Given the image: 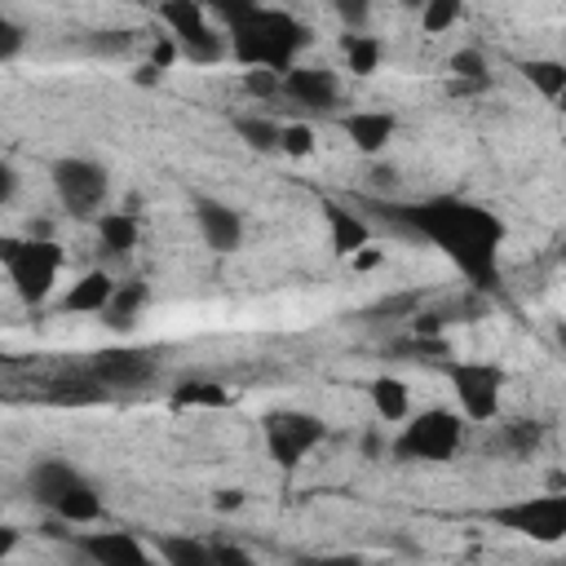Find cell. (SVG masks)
Returning <instances> with one entry per match:
<instances>
[{
    "label": "cell",
    "instance_id": "43",
    "mask_svg": "<svg viewBox=\"0 0 566 566\" xmlns=\"http://www.w3.org/2000/svg\"><path fill=\"white\" fill-rule=\"evenodd\" d=\"M553 336H557V345H562V354H566V318L557 323V332H553Z\"/></svg>",
    "mask_w": 566,
    "mask_h": 566
},
{
    "label": "cell",
    "instance_id": "29",
    "mask_svg": "<svg viewBox=\"0 0 566 566\" xmlns=\"http://www.w3.org/2000/svg\"><path fill=\"white\" fill-rule=\"evenodd\" d=\"M314 128L305 124V119H287L283 124V142H279V150L283 155H292V159H305V155H314Z\"/></svg>",
    "mask_w": 566,
    "mask_h": 566
},
{
    "label": "cell",
    "instance_id": "36",
    "mask_svg": "<svg viewBox=\"0 0 566 566\" xmlns=\"http://www.w3.org/2000/svg\"><path fill=\"white\" fill-rule=\"evenodd\" d=\"M296 566H367L358 553H323V557H301Z\"/></svg>",
    "mask_w": 566,
    "mask_h": 566
},
{
    "label": "cell",
    "instance_id": "30",
    "mask_svg": "<svg viewBox=\"0 0 566 566\" xmlns=\"http://www.w3.org/2000/svg\"><path fill=\"white\" fill-rule=\"evenodd\" d=\"M239 88H243L248 97H261V102H274V97H283V75H279V71H243V80H239Z\"/></svg>",
    "mask_w": 566,
    "mask_h": 566
},
{
    "label": "cell",
    "instance_id": "20",
    "mask_svg": "<svg viewBox=\"0 0 566 566\" xmlns=\"http://www.w3.org/2000/svg\"><path fill=\"white\" fill-rule=\"evenodd\" d=\"M150 548L159 557V566H217L212 544L195 539V535H172V531H155Z\"/></svg>",
    "mask_w": 566,
    "mask_h": 566
},
{
    "label": "cell",
    "instance_id": "11",
    "mask_svg": "<svg viewBox=\"0 0 566 566\" xmlns=\"http://www.w3.org/2000/svg\"><path fill=\"white\" fill-rule=\"evenodd\" d=\"M93 566H159L155 548L133 531H71L66 535Z\"/></svg>",
    "mask_w": 566,
    "mask_h": 566
},
{
    "label": "cell",
    "instance_id": "12",
    "mask_svg": "<svg viewBox=\"0 0 566 566\" xmlns=\"http://www.w3.org/2000/svg\"><path fill=\"white\" fill-rule=\"evenodd\" d=\"M283 102L310 111V115H327L340 106V75L332 66H310V62H296L287 75H283Z\"/></svg>",
    "mask_w": 566,
    "mask_h": 566
},
{
    "label": "cell",
    "instance_id": "21",
    "mask_svg": "<svg viewBox=\"0 0 566 566\" xmlns=\"http://www.w3.org/2000/svg\"><path fill=\"white\" fill-rule=\"evenodd\" d=\"M367 394H371V411H376L380 424H402V420H411V389H407V380H398V376H376Z\"/></svg>",
    "mask_w": 566,
    "mask_h": 566
},
{
    "label": "cell",
    "instance_id": "13",
    "mask_svg": "<svg viewBox=\"0 0 566 566\" xmlns=\"http://www.w3.org/2000/svg\"><path fill=\"white\" fill-rule=\"evenodd\" d=\"M195 226H199V234H203V243L212 252H234L243 243V217L230 203L212 199V195L195 199Z\"/></svg>",
    "mask_w": 566,
    "mask_h": 566
},
{
    "label": "cell",
    "instance_id": "37",
    "mask_svg": "<svg viewBox=\"0 0 566 566\" xmlns=\"http://www.w3.org/2000/svg\"><path fill=\"white\" fill-rule=\"evenodd\" d=\"M13 199H18V168L4 159V164H0V203L9 208Z\"/></svg>",
    "mask_w": 566,
    "mask_h": 566
},
{
    "label": "cell",
    "instance_id": "8",
    "mask_svg": "<svg viewBox=\"0 0 566 566\" xmlns=\"http://www.w3.org/2000/svg\"><path fill=\"white\" fill-rule=\"evenodd\" d=\"M261 438H265V451L279 469H296L323 438H327V424L314 416V411H301V407H274L261 416Z\"/></svg>",
    "mask_w": 566,
    "mask_h": 566
},
{
    "label": "cell",
    "instance_id": "22",
    "mask_svg": "<svg viewBox=\"0 0 566 566\" xmlns=\"http://www.w3.org/2000/svg\"><path fill=\"white\" fill-rule=\"evenodd\" d=\"M522 75H526V84L539 97H548V102H562L566 97V62H557V57H526L522 62Z\"/></svg>",
    "mask_w": 566,
    "mask_h": 566
},
{
    "label": "cell",
    "instance_id": "41",
    "mask_svg": "<svg viewBox=\"0 0 566 566\" xmlns=\"http://www.w3.org/2000/svg\"><path fill=\"white\" fill-rule=\"evenodd\" d=\"M159 75H164V71H159V66H150V62H142V66H137V71H133V84H155V80H159Z\"/></svg>",
    "mask_w": 566,
    "mask_h": 566
},
{
    "label": "cell",
    "instance_id": "3",
    "mask_svg": "<svg viewBox=\"0 0 566 566\" xmlns=\"http://www.w3.org/2000/svg\"><path fill=\"white\" fill-rule=\"evenodd\" d=\"M460 447H464V416L451 407H424L398 429L389 455L398 464H447Z\"/></svg>",
    "mask_w": 566,
    "mask_h": 566
},
{
    "label": "cell",
    "instance_id": "19",
    "mask_svg": "<svg viewBox=\"0 0 566 566\" xmlns=\"http://www.w3.org/2000/svg\"><path fill=\"white\" fill-rule=\"evenodd\" d=\"M80 478H84V473H80L75 464H66V460H35L31 473H27V486H31V500H35V504L53 509V504L71 491V482H80Z\"/></svg>",
    "mask_w": 566,
    "mask_h": 566
},
{
    "label": "cell",
    "instance_id": "6",
    "mask_svg": "<svg viewBox=\"0 0 566 566\" xmlns=\"http://www.w3.org/2000/svg\"><path fill=\"white\" fill-rule=\"evenodd\" d=\"M164 31L177 40L181 57L195 62V66H212V62H226L230 57V40H226V27H217V18H208L203 4L195 0H168L155 9Z\"/></svg>",
    "mask_w": 566,
    "mask_h": 566
},
{
    "label": "cell",
    "instance_id": "23",
    "mask_svg": "<svg viewBox=\"0 0 566 566\" xmlns=\"http://www.w3.org/2000/svg\"><path fill=\"white\" fill-rule=\"evenodd\" d=\"M340 53H345V66L354 75H376L380 71V40L367 35V31H345L340 35Z\"/></svg>",
    "mask_w": 566,
    "mask_h": 566
},
{
    "label": "cell",
    "instance_id": "35",
    "mask_svg": "<svg viewBox=\"0 0 566 566\" xmlns=\"http://www.w3.org/2000/svg\"><path fill=\"white\" fill-rule=\"evenodd\" d=\"M212 557H217V566H256L252 553H243L239 544H226V539L212 544Z\"/></svg>",
    "mask_w": 566,
    "mask_h": 566
},
{
    "label": "cell",
    "instance_id": "1",
    "mask_svg": "<svg viewBox=\"0 0 566 566\" xmlns=\"http://www.w3.org/2000/svg\"><path fill=\"white\" fill-rule=\"evenodd\" d=\"M389 212L402 230H411L416 239H429L473 287H491L500 279L504 226L482 203H469L460 195H433L420 203H394Z\"/></svg>",
    "mask_w": 566,
    "mask_h": 566
},
{
    "label": "cell",
    "instance_id": "28",
    "mask_svg": "<svg viewBox=\"0 0 566 566\" xmlns=\"http://www.w3.org/2000/svg\"><path fill=\"white\" fill-rule=\"evenodd\" d=\"M447 66H451V75H455L460 88H464V84H486V57H482L478 49H455Z\"/></svg>",
    "mask_w": 566,
    "mask_h": 566
},
{
    "label": "cell",
    "instance_id": "26",
    "mask_svg": "<svg viewBox=\"0 0 566 566\" xmlns=\"http://www.w3.org/2000/svg\"><path fill=\"white\" fill-rule=\"evenodd\" d=\"M230 389L217 380H186L172 389V407H226Z\"/></svg>",
    "mask_w": 566,
    "mask_h": 566
},
{
    "label": "cell",
    "instance_id": "7",
    "mask_svg": "<svg viewBox=\"0 0 566 566\" xmlns=\"http://www.w3.org/2000/svg\"><path fill=\"white\" fill-rule=\"evenodd\" d=\"M486 522L509 535H522L531 544H562L566 539V486L495 504V509H486Z\"/></svg>",
    "mask_w": 566,
    "mask_h": 566
},
{
    "label": "cell",
    "instance_id": "14",
    "mask_svg": "<svg viewBox=\"0 0 566 566\" xmlns=\"http://www.w3.org/2000/svg\"><path fill=\"white\" fill-rule=\"evenodd\" d=\"M340 133L349 137V146L358 155L371 159L394 142L398 119H394V111H349V115H340Z\"/></svg>",
    "mask_w": 566,
    "mask_h": 566
},
{
    "label": "cell",
    "instance_id": "15",
    "mask_svg": "<svg viewBox=\"0 0 566 566\" xmlns=\"http://www.w3.org/2000/svg\"><path fill=\"white\" fill-rule=\"evenodd\" d=\"M323 221H327V239H332V252L336 256H354L363 248H371V221L358 217L354 208L336 203V199H323Z\"/></svg>",
    "mask_w": 566,
    "mask_h": 566
},
{
    "label": "cell",
    "instance_id": "17",
    "mask_svg": "<svg viewBox=\"0 0 566 566\" xmlns=\"http://www.w3.org/2000/svg\"><path fill=\"white\" fill-rule=\"evenodd\" d=\"M137 239H142V221H137V212L106 208V212L97 217V248H102L106 261H128L133 248H137Z\"/></svg>",
    "mask_w": 566,
    "mask_h": 566
},
{
    "label": "cell",
    "instance_id": "2",
    "mask_svg": "<svg viewBox=\"0 0 566 566\" xmlns=\"http://www.w3.org/2000/svg\"><path fill=\"white\" fill-rule=\"evenodd\" d=\"M212 18L226 22L230 57L243 71H279V75H287L296 66V57L314 44V31L296 13H287V9H270V4H212Z\"/></svg>",
    "mask_w": 566,
    "mask_h": 566
},
{
    "label": "cell",
    "instance_id": "10",
    "mask_svg": "<svg viewBox=\"0 0 566 566\" xmlns=\"http://www.w3.org/2000/svg\"><path fill=\"white\" fill-rule=\"evenodd\" d=\"M84 376L97 389H146L159 376V358L150 349H137V345H111V349L88 354Z\"/></svg>",
    "mask_w": 566,
    "mask_h": 566
},
{
    "label": "cell",
    "instance_id": "33",
    "mask_svg": "<svg viewBox=\"0 0 566 566\" xmlns=\"http://www.w3.org/2000/svg\"><path fill=\"white\" fill-rule=\"evenodd\" d=\"M88 49L93 53H106V57H119L133 49V31H93L88 35Z\"/></svg>",
    "mask_w": 566,
    "mask_h": 566
},
{
    "label": "cell",
    "instance_id": "31",
    "mask_svg": "<svg viewBox=\"0 0 566 566\" xmlns=\"http://www.w3.org/2000/svg\"><path fill=\"white\" fill-rule=\"evenodd\" d=\"M22 44H27V27L0 9V62H13L22 53Z\"/></svg>",
    "mask_w": 566,
    "mask_h": 566
},
{
    "label": "cell",
    "instance_id": "4",
    "mask_svg": "<svg viewBox=\"0 0 566 566\" xmlns=\"http://www.w3.org/2000/svg\"><path fill=\"white\" fill-rule=\"evenodd\" d=\"M0 261H4V274H9V283H13V292H18L27 305L49 301V292L57 287L62 248H57L53 239H13V234H4V239H0Z\"/></svg>",
    "mask_w": 566,
    "mask_h": 566
},
{
    "label": "cell",
    "instance_id": "16",
    "mask_svg": "<svg viewBox=\"0 0 566 566\" xmlns=\"http://www.w3.org/2000/svg\"><path fill=\"white\" fill-rule=\"evenodd\" d=\"M115 287H119V279H115L111 270H102V265H97V270H84V274L66 287L62 314H106Z\"/></svg>",
    "mask_w": 566,
    "mask_h": 566
},
{
    "label": "cell",
    "instance_id": "5",
    "mask_svg": "<svg viewBox=\"0 0 566 566\" xmlns=\"http://www.w3.org/2000/svg\"><path fill=\"white\" fill-rule=\"evenodd\" d=\"M49 181H53V195L62 203L66 217L75 221H97L106 212V199H111V172L88 159V155H62L49 164Z\"/></svg>",
    "mask_w": 566,
    "mask_h": 566
},
{
    "label": "cell",
    "instance_id": "24",
    "mask_svg": "<svg viewBox=\"0 0 566 566\" xmlns=\"http://www.w3.org/2000/svg\"><path fill=\"white\" fill-rule=\"evenodd\" d=\"M230 124H234V133H239L252 150H261V155H274L279 142H283V124H279V119H265V115H234Z\"/></svg>",
    "mask_w": 566,
    "mask_h": 566
},
{
    "label": "cell",
    "instance_id": "27",
    "mask_svg": "<svg viewBox=\"0 0 566 566\" xmlns=\"http://www.w3.org/2000/svg\"><path fill=\"white\" fill-rule=\"evenodd\" d=\"M460 18H464V9H460L455 0H429V4L420 9V31H424V35H442V31H451Z\"/></svg>",
    "mask_w": 566,
    "mask_h": 566
},
{
    "label": "cell",
    "instance_id": "34",
    "mask_svg": "<svg viewBox=\"0 0 566 566\" xmlns=\"http://www.w3.org/2000/svg\"><path fill=\"white\" fill-rule=\"evenodd\" d=\"M181 57V49H177V40L168 35V31H159V35H150V66H159V71H168L172 62Z\"/></svg>",
    "mask_w": 566,
    "mask_h": 566
},
{
    "label": "cell",
    "instance_id": "44",
    "mask_svg": "<svg viewBox=\"0 0 566 566\" xmlns=\"http://www.w3.org/2000/svg\"><path fill=\"white\" fill-rule=\"evenodd\" d=\"M544 566H566V553H562V557H548Z\"/></svg>",
    "mask_w": 566,
    "mask_h": 566
},
{
    "label": "cell",
    "instance_id": "18",
    "mask_svg": "<svg viewBox=\"0 0 566 566\" xmlns=\"http://www.w3.org/2000/svg\"><path fill=\"white\" fill-rule=\"evenodd\" d=\"M146 305H150V283L146 279H124L119 287H115V296H111V305H106V314H102V323L111 327V332H133L137 327V318L146 314Z\"/></svg>",
    "mask_w": 566,
    "mask_h": 566
},
{
    "label": "cell",
    "instance_id": "39",
    "mask_svg": "<svg viewBox=\"0 0 566 566\" xmlns=\"http://www.w3.org/2000/svg\"><path fill=\"white\" fill-rule=\"evenodd\" d=\"M380 256H385L380 248H363V252H354V256H349V265H354V270H376V265H380Z\"/></svg>",
    "mask_w": 566,
    "mask_h": 566
},
{
    "label": "cell",
    "instance_id": "32",
    "mask_svg": "<svg viewBox=\"0 0 566 566\" xmlns=\"http://www.w3.org/2000/svg\"><path fill=\"white\" fill-rule=\"evenodd\" d=\"M332 9H336L345 31H367V22H371V4L367 0H336Z\"/></svg>",
    "mask_w": 566,
    "mask_h": 566
},
{
    "label": "cell",
    "instance_id": "38",
    "mask_svg": "<svg viewBox=\"0 0 566 566\" xmlns=\"http://www.w3.org/2000/svg\"><path fill=\"white\" fill-rule=\"evenodd\" d=\"M243 500H248L243 491L226 486V491H217V495H212V509H217V513H234V509H243Z\"/></svg>",
    "mask_w": 566,
    "mask_h": 566
},
{
    "label": "cell",
    "instance_id": "9",
    "mask_svg": "<svg viewBox=\"0 0 566 566\" xmlns=\"http://www.w3.org/2000/svg\"><path fill=\"white\" fill-rule=\"evenodd\" d=\"M447 380H451V394L460 402V416L473 420V424H486L500 416V394H504V371L495 363H473V358H460V363H447Z\"/></svg>",
    "mask_w": 566,
    "mask_h": 566
},
{
    "label": "cell",
    "instance_id": "42",
    "mask_svg": "<svg viewBox=\"0 0 566 566\" xmlns=\"http://www.w3.org/2000/svg\"><path fill=\"white\" fill-rule=\"evenodd\" d=\"M371 181H376V190H385V186L394 190V181H398V172H394V164H389V168H371Z\"/></svg>",
    "mask_w": 566,
    "mask_h": 566
},
{
    "label": "cell",
    "instance_id": "25",
    "mask_svg": "<svg viewBox=\"0 0 566 566\" xmlns=\"http://www.w3.org/2000/svg\"><path fill=\"white\" fill-rule=\"evenodd\" d=\"M539 438H544V424L539 420H509V424H500L495 451H504V455H531L539 447Z\"/></svg>",
    "mask_w": 566,
    "mask_h": 566
},
{
    "label": "cell",
    "instance_id": "40",
    "mask_svg": "<svg viewBox=\"0 0 566 566\" xmlns=\"http://www.w3.org/2000/svg\"><path fill=\"white\" fill-rule=\"evenodd\" d=\"M13 548H18V526H4V531H0V562H9Z\"/></svg>",
    "mask_w": 566,
    "mask_h": 566
}]
</instances>
